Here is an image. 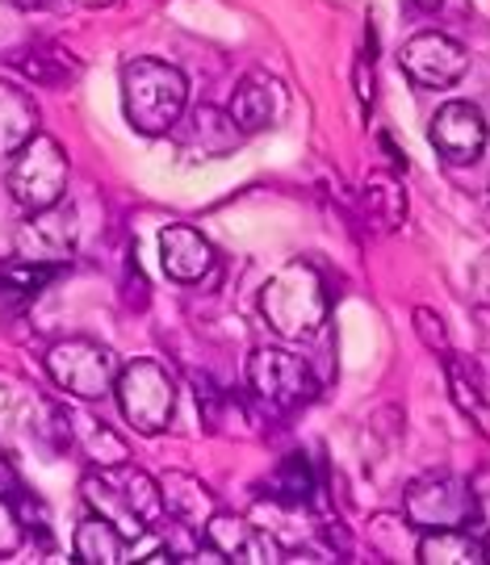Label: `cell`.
I'll return each instance as SVG.
<instances>
[{
	"mask_svg": "<svg viewBox=\"0 0 490 565\" xmlns=\"http://www.w3.org/2000/svg\"><path fill=\"white\" fill-rule=\"evenodd\" d=\"M76 4H84V9H105V4H114V0H76Z\"/></svg>",
	"mask_w": 490,
	"mask_h": 565,
	"instance_id": "d6a6232c",
	"label": "cell"
},
{
	"mask_svg": "<svg viewBox=\"0 0 490 565\" xmlns=\"http://www.w3.org/2000/svg\"><path fill=\"white\" fill-rule=\"evenodd\" d=\"M403 511L415 532H445V527H470L482 515V499L466 478L452 473H424L407 486Z\"/></svg>",
	"mask_w": 490,
	"mask_h": 565,
	"instance_id": "8992f818",
	"label": "cell"
},
{
	"mask_svg": "<svg viewBox=\"0 0 490 565\" xmlns=\"http://www.w3.org/2000/svg\"><path fill=\"white\" fill-rule=\"evenodd\" d=\"M177 142H181L184 156H193V160H223L231 151H239L244 147V130H239V121L231 118V109H219V105H198V109H189L181 121H177Z\"/></svg>",
	"mask_w": 490,
	"mask_h": 565,
	"instance_id": "4fadbf2b",
	"label": "cell"
},
{
	"mask_svg": "<svg viewBox=\"0 0 490 565\" xmlns=\"http://www.w3.org/2000/svg\"><path fill=\"white\" fill-rule=\"evenodd\" d=\"M84 507L105 515L109 524L122 532L126 541L143 536L163 520V490L160 478H151L135 465H109V469H88L81 482Z\"/></svg>",
	"mask_w": 490,
	"mask_h": 565,
	"instance_id": "6da1fadb",
	"label": "cell"
},
{
	"mask_svg": "<svg viewBox=\"0 0 490 565\" xmlns=\"http://www.w3.org/2000/svg\"><path fill=\"white\" fill-rule=\"evenodd\" d=\"M398 67L407 72L411 84L440 93V88H452V84L470 72V55H466V46L457 39L428 30V34H415V39L403 42Z\"/></svg>",
	"mask_w": 490,
	"mask_h": 565,
	"instance_id": "9c48e42d",
	"label": "cell"
},
{
	"mask_svg": "<svg viewBox=\"0 0 490 565\" xmlns=\"http://www.w3.org/2000/svg\"><path fill=\"white\" fill-rule=\"evenodd\" d=\"M231 118L239 121L244 135H260V130H273L281 114H286V84L268 72H252L235 84V97H231Z\"/></svg>",
	"mask_w": 490,
	"mask_h": 565,
	"instance_id": "5bb4252c",
	"label": "cell"
},
{
	"mask_svg": "<svg viewBox=\"0 0 490 565\" xmlns=\"http://www.w3.org/2000/svg\"><path fill=\"white\" fill-rule=\"evenodd\" d=\"M361 214L373 231H398L407 223V189L394 172H369L361 184Z\"/></svg>",
	"mask_w": 490,
	"mask_h": 565,
	"instance_id": "d6986e66",
	"label": "cell"
},
{
	"mask_svg": "<svg viewBox=\"0 0 490 565\" xmlns=\"http://www.w3.org/2000/svg\"><path fill=\"white\" fill-rule=\"evenodd\" d=\"M21 490V482H18V469H13V461H9V457H4V452H0V494H4V499H13V494H18Z\"/></svg>",
	"mask_w": 490,
	"mask_h": 565,
	"instance_id": "4dcf8cb0",
	"label": "cell"
},
{
	"mask_svg": "<svg viewBox=\"0 0 490 565\" xmlns=\"http://www.w3.org/2000/svg\"><path fill=\"white\" fill-rule=\"evenodd\" d=\"M160 490H163V520H172L177 527L202 532L210 524V515L219 511L210 486L202 478H193V473H181V469H168L160 478Z\"/></svg>",
	"mask_w": 490,
	"mask_h": 565,
	"instance_id": "2e32d148",
	"label": "cell"
},
{
	"mask_svg": "<svg viewBox=\"0 0 490 565\" xmlns=\"http://www.w3.org/2000/svg\"><path fill=\"white\" fill-rule=\"evenodd\" d=\"M39 135V105L18 84L0 81V156L13 160L25 142Z\"/></svg>",
	"mask_w": 490,
	"mask_h": 565,
	"instance_id": "ffe728a7",
	"label": "cell"
},
{
	"mask_svg": "<svg viewBox=\"0 0 490 565\" xmlns=\"http://www.w3.org/2000/svg\"><path fill=\"white\" fill-rule=\"evenodd\" d=\"M67 156L63 147L51 135H34V139L21 147L18 156L9 160V172H4V184H9V198L21 205V210H46V205H60L63 193H67Z\"/></svg>",
	"mask_w": 490,
	"mask_h": 565,
	"instance_id": "52a82bcc",
	"label": "cell"
},
{
	"mask_svg": "<svg viewBox=\"0 0 490 565\" xmlns=\"http://www.w3.org/2000/svg\"><path fill=\"white\" fill-rule=\"evenodd\" d=\"M327 315H331V294H327L323 273L310 260H289L260 289V319L281 340L319 335L327 327Z\"/></svg>",
	"mask_w": 490,
	"mask_h": 565,
	"instance_id": "7a4b0ae2",
	"label": "cell"
},
{
	"mask_svg": "<svg viewBox=\"0 0 490 565\" xmlns=\"http://www.w3.org/2000/svg\"><path fill=\"white\" fill-rule=\"evenodd\" d=\"M13 503H18L21 520H25V532H34V541H39V545H51V511H46V503H39L25 486L13 494Z\"/></svg>",
	"mask_w": 490,
	"mask_h": 565,
	"instance_id": "4316f807",
	"label": "cell"
},
{
	"mask_svg": "<svg viewBox=\"0 0 490 565\" xmlns=\"http://www.w3.org/2000/svg\"><path fill=\"white\" fill-rule=\"evenodd\" d=\"M118 406L122 419L139 436H160L177 415V385L156 361H130L118 373Z\"/></svg>",
	"mask_w": 490,
	"mask_h": 565,
	"instance_id": "ba28073f",
	"label": "cell"
},
{
	"mask_svg": "<svg viewBox=\"0 0 490 565\" xmlns=\"http://www.w3.org/2000/svg\"><path fill=\"white\" fill-rule=\"evenodd\" d=\"M63 264H42V260H21L13 256L9 264H0V289H9V294H39L42 285H51L60 277Z\"/></svg>",
	"mask_w": 490,
	"mask_h": 565,
	"instance_id": "d4e9b609",
	"label": "cell"
},
{
	"mask_svg": "<svg viewBox=\"0 0 490 565\" xmlns=\"http://www.w3.org/2000/svg\"><path fill=\"white\" fill-rule=\"evenodd\" d=\"M428 135H432V147L440 151V160L466 168V163H478V156L487 151V139H490L487 114L473 102H449L436 109Z\"/></svg>",
	"mask_w": 490,
	"mask_h": 565,
	"instance_id": "8fae6325",
	"label": "cell"
},
{
	"mask_svg": "<svg viewBox=\"0 0 490 565\" xmlns=\"http://www.w3.org/2000/svg\"><path fill=\"white\" fill-rule=\"evenodd\" d=\"M273 499L281 507H310L315 503V494H319V478H315V465H310L307 452H289L286 461L277 465V473H273Z\"/></svg>",
	"mask_w": 490,
	"mask_h": 565,
	"instance_id": "cb8c5ba5",
	"label": "cell"
},
{
	"mask_svg": "<svg viewBox=\"0 0 490 565\" xmlns=\"http://www.w3.org/2000/svg\"><path fill=\"white\" fill-rule=\"evenodd\" d=\"M13 67L25 72L42 88H63L81 72V63L72 60L60 42H30V46H21V51H13Z\"/></svg>",
	"mask_w": 490,
	"mask_h": 565,
	"instance_id": "603a6c76",
	"label": "cell"
},
{
	"mask_svg": "<svg viewBox=\"0 0 490 565\" xmlns=\"http://www.w3.org/2000/svg\"><path fill=\"white\" fill-rule=\"evenodd\" d=\"M13 9H25V13H39V9H51V0H9Z\"/></svg>",
	"mask_w": 490,
	"mask_h": 565,
	"instance_id": "1f68e13d",
	"label": "cell"
},
{
	"mask_svg": "<svg viewBox=\"0 0 490 565\" xmlns=\"http://www.w3.org/2000/svg\"><path fill=\"white\" fill-rule=\"evenodd\" d=\"M72 548H76V562L81 565H122V562H130V541H126L122 532L109 524L105 515H97V511L76 524Z\"/></svg>",
	"mask_w": 490,
	"mask_h": 565,
	"instance_id": "44dd1931",
	"label": "cell"
},
{
	"mask_svg": "<svg viewBox=\"0 0 490 565\" xmlns=\"http://www.w3.org/2000/svg\"><path fill=\"white\" fill-rule=\"evenodd\" d=\"M415 562L424 565H482L490 562V545L473 536L470 527H445V532H424L415 545Z\"/></svg>",
	"mask_w": 490,
	"mask_h": 565,
	"instance_id": "ac0fdd59",
	"label": "cell"
},
{
	"mask_svg": "<svg viewBox=\"0 0 490 565\" xmlns=\"http://www.w3.org/2000/svg\"><path fill=\"white\" fill-rule=\"evenodd\" d=\"M60 415V427L67 431V440L81 448L84 457L93 465H102V469H109V465H126L130 461V448H126V440L114 431V427H105L102 419H93V415H84V411H55Z\"/></svg>",
	"mask_w": 490,
	"mask_h": 565,
	"instance_id": "e0dca14e",
	"label": "cell"
},
{
	"mask_svg": "<svg viewBox=\"0 0 490 565\" xmlns=\"http://www.w3.org/2000/svg\"><path fill=\"white\" fill-rule=\"evenodd\" d=\"M160 264L177 285H198L214 268V247L198 226H163L160 231Z\"/></svg>",
	"mask_w": 490,
	"mask_h": 565,
	"instance_id": "9a60e30c",
	"label": "cell"
},
{
	"mask_svg": "<svg viewBox=\"0 0 490 565\" xmlns=\"http://www.w3.org/2000/svg\"><path fill=\"white\" fill-rule=\"evenodd\" d=\"M445 377H449V398L452 406L473 419L478 431H487L490 436V403H487V390L478 382V373H473V364L466 356H457V352H445Z\"/></svg>",
	"mask_w": 490,
	"mask_h": 565,
	"instance_id": "7402d4cb",
	"label": "cell"
},
{
	"mask_svg": "<svg viewBox=\"0 0 490 565\" xmlns=\"http://www.w3.org/2000/svg\"><path fill=\"white\" fill-rule=\"evenodd\" d=\"M352 76H356V97H361V105H373V76H369V55H361V60H356V72H352Z\"/></svg>",
	"mask_w": 490,
	"mask_h": 565,
	"instance_id": "f1b7e54d",
	"label": "cell"
},
{
	"mask_svg": "<svg viewBox=\"0 0 490 565\" xmlns=\"http://www.w3.org/2000/svg\"><path fill=\"white\" fill-rule=\"evenodd\" d=\"M415 4H419V9H440L445 0H415Z\"/></svg>",
	"mask_w": 490,
	"mask_h": 565,
	"instance_id": "836d02e7",
	"label": "cell"
},
{
	"mask_svg": "<svg viewBox=\"0 0 490 565\" xmlns=\"http://www.w3.org/2000/svg\"><path fill=\"white\" fill-rule=\"evenodd\" d=\"M18 256L21 260H42V264H67L76 256L81 243V214L76 205H46L34 210L18 231Z\"/></svg>",
	"mask_w": 490,
	"mask_h": 565,
	"instance_id": "30bf717a",
	"label": "cell"
},
{
	"mask_svg": "<svg viewBox=\"0 0 490 565\" xmlns=\"http://www.w3.org/2000/svg\"><path fill=\"white\" fill-rule=\"evenodd\" d=\"M122 109L126 121L147 135L160 139L172 135L177 121L189 114V81L177 63L163 60H130L122 72Z\"/></svg>",
	"mask_w": 490,
	"mask_h": 565,
	"instance_id": "3957f363",
	"label": "cell"
},
{
	"mask_svg": "<svg viewBox=\"0 0 490 565\" xmlns=\"http://www.w3.org/2000/svg\"><path fill=\"white\" fill-rule=\"evenodd\" d=\"M473 323H478V348H482V361L490 369V306H478L473 310Z\"/></svg>",
	"mask_w": 490,
	"mask_h": 565,
	"instance_id": "f546056e",
	"label": "cell"
},
{
	"mask_svg": "<svg viewBox=\"0 0 490 565\" xmlns=\"http://www.w3.org/2000/svg\"><path fill=\"white\" fill-rule=\"evenodd\" d=\"M247 394L265 406L268 415H294L319 394L315 369L307 356L289 348H256L247 361Z\"/></svg>",
	"mask_w": 490,
	"mask_h": 565,
	"instance_id": "5b68a950",
	"label": "cell"
},
{
	"mask_svg": "<svg viewBox=\"0 0 490 565\" xmlns=\"http://www.w3.org/2000/svg\"><path fill=\"white\" fill-rule=\"evenodd\" d=\"M42 369H46V377L60 385L67 398H76V403H102L105 394L118 390V373H122L118 356H114L105 343L84 340V335L51 343V348L42 352Z\"/></svg>",
	"mask_w": 490,
	"mask_h": 565,
	"instance_id": "277c9868",
	"label": "cell"
},
{
	"mask_svg": "<svg viewBox=\"0 0 490 565\" xmlns=\"http://www.w3.org/2000/svg\"><path fill=\"white\" fill-rule=\"evenodd\" d=\"M411 319H415V335L428 343L432 352H440V356L449 352V331H445V323H440V315H436V310L415 306V315H411Z\"/></svg>",
	"mask_w": 490,
	"mask_h": 565,
	"instance_id": "83f0119b",
	"label": "cell"
},
{
	"mask_svg": "<svg viewBox=\"0 0 490 565\" xmlns=\"http://www.w3.org/2000/svg\"><path fill=\"white\" fill-rule=\"evenodd\" d=\"M21 545H25V520L13 499L0 494V562L4 557H18Z\"/></svg>",
	"mask_w": 490,
	"mask_h": 565,
	"instance_id": "484cf974",
	"label": "cell"
},
{
	"mask_svg": "<svg viewBox=\"0 0 490 565\" xmlns=\"http://www.w3.org/2000/svg\"><path fill=\"white\" fill-rule=\"evenodd\" d=\"M202 541L210 548L223 553L226 565H273V562H286L281 545L260 532V527L244 520V515H226V511H214L210 524L202 527Z\"/></svg>",
	"mask_w": 490,
	"mask_h": 565,
	"instance_id": "7c38bea8",
	"label": "cell"
}]
</instances>
